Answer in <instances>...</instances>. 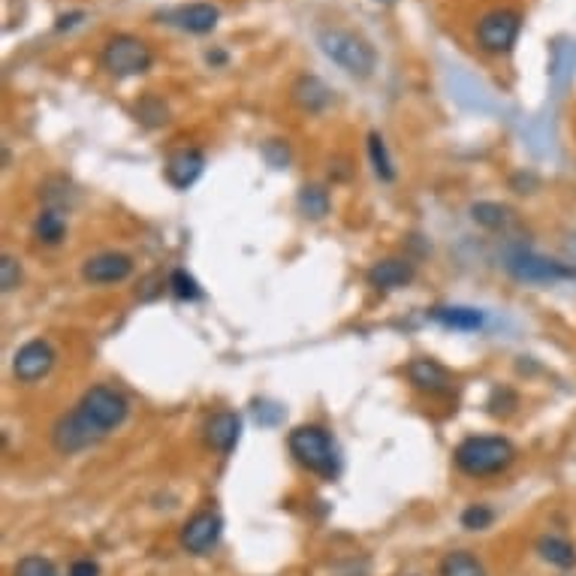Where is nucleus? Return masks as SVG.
<instances>
[{
    "mask_svg": "<svg viewBox=\"0 0 576 576\" xmlns=\"http://www.w3.org/2000/svg\"><path fill=\"white\" fill-rule=\"evenodd\" d=\"M127 399L112 387H91L76 411L64 414L52 429V444L61 456H76L94 444H100L109 432H115L127 420Z\"/></svg>",
    "mask_w": 576,
    "mask_h": 576,
    "instance_id": "nucleus-1",
    "label": "nucleus"
},
{
    "mask_svg": "<svg viewBox=\"0 0 576 576\" xmlns=\"http://www.w3.org/2000/svg\"><path fill=\"white\" fill-rule=\"evenodd\" d=\"M317 46L335 67H341L353 79H371L377 70L374 46L347 28H323L317 34Z\"/></svg>",
    "mask_w": 576,
    "mask_h": 576,
    "instance_id": "nucleus-2",
    "label": "nucleus"
},
{
    "mask_svg": "<svg viewBox=\"0 0 576 576\" xmlns=\"http://www.w3.org/2000/svg\"><path fill=\"white\" fill-rule=\"evenodd\" d=\"M516 447L498 435H474L456 447V465L471 477H492L513 465Z\"/></svg>",
    "mask_w": 576,
    "mask_h": 576,
    "instance_id": "nucleus-3",
    "label": "nucleus"
},
{
    "mask_svg": "<svg viewBox=\"0 0 576 576\" xmlns=\"http://www.w3.org/2000/svg\"><path fill=\"white\" fill-rule=\"evenodd\" d=\"M287 444H290V453L296 456V462L302 468H308L311 474H317L323 480H332L338 474V468H341L338 450H335V444H332L326 429H320V426H299V429L290 432Z\"/></svg>",
    "mask_w": 576,
    "mask_h": 576,
    "instance_id": "nucleus-4",
    "label": "nucleus"
},
{
    "mask_svg": "<svg viewBox=\"0 0 576 576\" xmlns=\"http://www.w3.org/2000/svg\"><path fill=\"white\" fill-rule=\"evenodd\" d=\"M100 64L115 79H133V76H142L151 70L154 55L145 40H139L133 34H115L106 40V46L100 52Z\"/></svg>",
    "mask_w": 576,
    "mask_h": 576,
    "instance_id": "nucleus-5",
    "label": "nucleus"
},
{
    "mask_svg": "<svg viewBox=\"0 0 576 576\" xmlns=\"http://www.w3.org/2000/svg\"><path fill=\"white\" fill-rule=\"evenodd\" d=\"M504 269L525 284H558V281H576V266L546 260L540 254H531L525 248H510L504 254Z\"/></svg>",
    "mask_w": 576,
    "mask_h": 576,
    "instance_id": "nucleus-6",
    "label": "nucleus"
},
{
    "mask_svg": "<svg viewBox=\"0 0 576 576\" xmlns=\"http://www.w3.org/2000/svg\"><path fill=\"white\" fill-rule=\"evenodd\" d=\"M522 31V16L516 10H489L477 22V46L486 55H507L513 52Z\"/></svg>",
    "mask_w": 576,
    "mask_h": 576,
    "instance_id": "nucleus-7",
    "label": "nucleus"
},
{
    "mask_svg": "<svg viewBox=\"0 0 576 576\" xmlns=\"http://www.w3.org/2000/svg\"><path fill=\"white\" fill-rule=\"evenodd\" d=\"M224 531V519L215 510H203L197 516H190L181 528V546L190 555H206L218 546Z\"/></svg>",
    "mask_w": 576,
    "mask_h": 576,
    "instance_id": "nucleus-8",
    "label": "nucleus"
},
{
    "mask_svg": "<svg viewBox=\"0 0 576 576\" xmlns=\"http://www.w3.org/2000/svg\"><path fill=\"white\" fill-rule=\"evenodd\" d=\"M160 19H163L166 25L184 31V34L203 37V34H212V31L218 28L221 10H218L215 4H203V0H197V4H181V7H175V10H166Z\"/></svg>",
    "mask_w": 576,
    "mask_h": 576,
    "instance_id": "nucleus-9",
    "label": "nucleus"
},
{
    "mask_svg": "<svg viewBox=\"0 0 576 576\" xmlns=\"http://www.w3.org/2000/svg\"><path fill=\"white\" fill-rule=\"evenodd\" d=\"M55 365V350L49 341L43 338H34L28 344H22L16 350V359H13V374L22 380V383H37L43 380Z\"/></svg>",
    "mask_w": 576,
    "mask_h": 576,
    "instance_id": "nucleus-10",
    "label": "nucleus"
},
{
    "mask_svg": "<svg viewBox=\"0 0 576 576\" xmlns=\"http://www.w3.org/2000/svg\"><path fill=\"white\" fill-rule=\"evenodd\" d=\"M130 272H133V260L127 254H115V251L97 254L82 266V278L88 284H118V281L130 278Z\"/></svg>",
    "mask_w": 576,
    "mask_h": 576,
    "instance_id": "nucleus-11",
    "label": "nucleus"
},
{
    "mask_svg": "<svg viewBox=\"0 0 576 576\" xmlns=\"http://www.w3.org/2000/svg\"><path fill=\"white\" fill-rule=\"evenodd\" d=\"M206 169V154L200 148H178L166 160V181L178 190H187Z\"/></svg>",
    "mask_w": 576,
    "mask_h": 576,
    "instance_id": "nucleus-12",
    "label": "nucleus"
},
{
    "mask_svg": "<svg viewBox=\"0 0 576 576\" xmlns=\"http://www.w3.org/2000/svg\"><path fill=\"white\" fill-rule=\"evenodd\" d=\"M408 380L420 393H429V396H441L450 390V371L438 362V359H429V356H420L414 362H408Z\"/></svg>",
    "mask_w": 576,
    "mask_h": 576,
    "instance_id": "nucleus-13",
    "label": "nucleus"
},
{
    "mask_svg": "<svg viewBox=\"0 0 576 576\" xmlns=\"http://www.w3.org/2000/svg\"><path fill=\"white\" fill-rule=\"evenodd\" d=\"M411 281H414V263L399 260V257L377 260L368 269V284L377 290H399V287H408Z\"/></svg>",
    "mask_w": 576,
    "mask_h": 576,
    "instance_id": "nucleus-14",
    "label": "nucleus"
},
{
    "mask_svg": "<svg viewBox=\"0 0 576 576\" xmlns=\"http://www.w3.org/2000/svg\"><path fill=\"white\" fill-rule=\"evenodd\" d=\"M239 435H242V420L233 411H218L206 423V444L218 453H230L236 447Z\"/></svg>",
    "mask_w": 576,
    "mask_h": 576,
    "instance_id": "nucleus-15",
    "label": "nucleus"
},
{
    "mask_svg": "<svg viewBox=\"0 0 576 576\" xmlns=\"http://www.w3.org/2000/svg\"><path fill=\"white\" fill-rule=\"evenodd\" d=\"M293 100L305 112H323L332 103V88L320 76H299L293 82Z\"/></svg>",
    "mask_w": 576,
    "mask_h": 576,
    "instance_id": "nucleus-16",
    "label": "nucleus"
},
{
    "mask_svg": "<svg viewBox=\"0 0 576 576\" xmlns=\"http://www.w3.org/2000/svg\"><path fill=\"white\" fill-rule=\"evenodd\" d=\"M429 317L435 323H441L444 329H459V332H477L486 323L483 311L468 308V305H438L429 311Z\"/></svg>",
    "mask_w": 576,
    "mask_h": 576,
    "instance_id": "nucleus-17",
    "label": "nucleus"
},
{
    "mask_svg": "<svg viewBox=\"0 0 576 576\" xmlns=\"http://www.w3.org/2000/svg\"><path fill=\"white\" fill-rule=\"evenodd\" d=\"M537 552H540L543 561H549L555 567H573L576 564V546L570 540L558 537V534H543L537 540Z\"/></svg>",
    "mask_w": 576,
    "mask_h": 576,
    "instance_id": "nucleus-18",
    "label": "nucleus"
},
{
    "mask_svg": "<svg viewBox=\"0 0 576 576\" xmlns=\"http://www.w3.org/2000/svg\"><path fill=\"white\" fill-rule=\"evenodd\" d=\"M299 212L311 221H320L329 215V194L320 184H305L299 190Z\"/></svg>",
    "mask_w": 576,
    "mask_h": 576,
    "instance_id": "nucleus-19",
    "label": "nucleus"
},
{
    "mask_svg": "<svg viewBox=\"0 0 576 576\" xmlns=\"http://www.w3.org/2000/svg\"><path fill=\"white\" fill-rule=\"evenodd\" d=\"M438 576H486V570H483V564H480L471 552L459 549V552H450V555L441 561Z\"/></svg>",
    "mask_w": 576,
    "mask_h": 576,
    "instance_id": "nucleus-20",
    "label": "nucleus"
},
{
    "mask_svg": "<svg viewBox=\"0 0 576 576\" xmlns=\"http://www.w3.org/2000/svg\"><path fill=\"white\" fill-rule=\"evenodd\" d=\"M368 157H371V166H374L377 178H383V181H393V178H396V169H393L387 142H383L380 133H371V136H368Z\"/></svg>",
    "mask_w": 576,
    "mask_h": 576,
    "instance_id": "nucleus-21",
    "label": "nucleus"
},
{
    "mask_svg": "<svg viewBox=\"0 0 576 576\" xmlns=\"http://www.w3.org/2000/svg\"><path fill=\"white\" fill-rule=\"evenodd\" d=\"M34 233H37V239H40L43 245H61L64 236H67V224H64V218H61L58 212L49 209V212H43V215L37 218Z\"/></svg>",
    "mask_w": 576,
    "mask_h": 576,
    "instance_id": "nucleus-22",
    "label": "nucleus"
},
{
    "mask_svg": "<svg viewBox=\"0 0 576 576\" xmlns=\"http://www.w3.org/2000/svg\"><path fill=\"white\" fill-rule=\"evenodd\" d=\"M471 218H474V224H480L486 230H501L510 221V212L498 203H477V206H471Z\"/></svg>",
    "mask_w": 576,
    "mask_h": 576,
    "instance_id": "nucleus-23",
    "label": "nucleus"
},
{
    "mask_svg": "<svg viewBox=\"0 0 576 576\" xmlns=\"http://www.w3.org/2000/svg\"><path fill=\"white\" fill-rule=\"evenodd\" d=\"M136 118L142 121V124H148V127H160V124H166L169 121V112H166V106H163V100H157V97H142L139 103H136Z\"/></svg>",
    "mask_w": 576,
    "mask_h": 576,
    "instance_id": "nucleus-24",
    "label": "nucleus"
},
{
    "mask_svg": "<svg viewBox=\"0 0 576 576\" xmlns=\"http://www.w3.org/2000/svg\"><path fill=\"white\" fill-rule=\"evenodd\" d=\"M16 576H58L55 564L43 555H25L16 564Z\"/></svg>",
    "mask_w": 576,
    "mask_h": 576,
    "instance_id": "nucleus-25",
    "label": "nucleus"
},
{
    "mask_svg": "<svg viewBox=\"0 0 576 576\" xmlns=\"http://www.w3.org/2000/svg\"><path fill=\"white\" fill-rule=\"evenodd\" d=\"M169 287H172V293H175L178 299H187V302H194V299H200V296H203L200 284H197L194 278H190L184 269L172 272V278H169Z\"/></svg>",
    "mask_w": 576,
    "mask_h": 576,
    "instance_id": "nucleus-26",
    "label": "nucleus"
},
{
    "mask_svg": "<svg viewBox=\"0 0 576 576\" xmlns=\"http://www.w3.org/2000/svg\"><path fill=\"white\" fill-rule=\"evenodd\" d=\"M19 284H22V266L13 254H4V260H0V287H4V293H13Z\"/></svg>",
    "mask_w": 576,
    "mask_h": 576,
    "instance_id": "nucleus-27",
    "label": "nucleus"
},
{
    "mask_svg": "<svg viewBox=\"0 0 576 576\" xmlns=\"http://www.w3.org/2000/svg\"><path fill=\"white\" fill-rule=\"evenodd\" d=\"M492 519H495V513H492L486 504H474V507H468V510L462 513V525L471 528V531H483V528H489Z\"/></svg>",
    "mask_w": 576,
    "mask_h": 576,
    "instance_id": "nucleus-28",
    "label": "nucleus"
},
{
    "mask_svg": "<svg viewBox=\"0 0 576 576\" xmlns=\"http://www.w3.org/2000/svg\"><path fill=\"white\" fill-rule=\"evenodd\" d=\"M70 576H100V567H97V561L82 558V561H76V564L70 567Z\"/></svg>",
    "mask_w": 576,
    "mask_h": 576,
    "instance_id": "nucleus-29",
    "label": "nucleus"
},
{
    "mask_svg": "<svg viewBox=\"0 0 576 576\" xmlns=\"http://www.w3.org/2000/svg\"><path fill=\"white\" fill-rule=\"evenodd\" d=\"M82 19H85L82 13H70V16H61L55 28H58V31H70V28H76V25H79Z\"/></svg>",
    "mask_w": 576,
    "mask_h": 576,
    "instance_id": "nucleus-30",
    "label": "nucleus"
},
{
    "mask_svg": "<svg viewBox=\"0 0 576 576\" xmlns=\"http://www.w3.org/2000/svg\"><path fill=\"white\" fill-rule=\"evenodd\" d=\"M380 4H393V0H380Z\"/></svg>",
    "mask_w": 576,
    "mask_h": 576,
    "instance_id": "nucleus-31",
    "label": "nucleus"
}]
</instances>
